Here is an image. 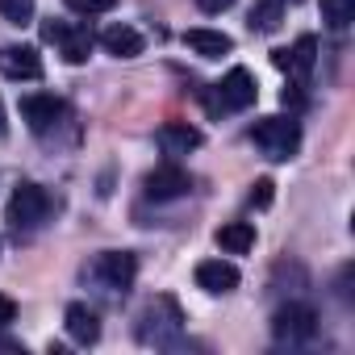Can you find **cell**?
<instances>
[{
  "label": "cell",
  "mask_w": 355,
  "mask_h": 355,
  "mask_svg": "<svg viewBox=\"0 0 355 355\" xmlns=\"http://www.w3.org/2000/svg\"><path fill=\"white\" fill-rule=\"evenodd\" d=\"M184 330V313L171 297H155L142 313H138V338L155 343V347H175Z\"/></svg>",
  "instance_id": "cell-1"
},
{
  "label": "cell",
  "mask_w": 355,
  "mask_h": 355,
  "mask_svg": "<svg viewBox=\"0 0 355 355\" xmlns=\"http://www.w3.org/2000/svg\"><path fill=\"white\" fill-rule=\"evenodd\" d=\"M251 142H255L268 159L284 163V159H293L297 146H301V121H297L293 113H288V117H259V121L251 125Z\"/></svg>",
  "instance_id": "cell-2"
},
{
  "label": "cell",
  "mask_w": 355,
  "mask_h": 355,
  "mask_svg": "<svg viewBox=\"0 0 355 355\" xmlns=\"http://www.w3.org/2000/svg\"><path fill=\"white\" fill-rule=\"evenodd\" d=\"M46 214H51V197H46V189H38V184H30V180L13 189V197H9V222H13L17 230H34V226H42Z\"/></svg>",
  "instance_id": "cell-3"
},
{
  "label": "cell",
  "mask_w": 355,
  "mask_h": 355,
  "mask_svg": "<svg viewBox=\"0 0 355 355\" xmlns=\"http://www.w3.org/2000/svg\"><path fill=\"white\" fill-rule=\"evenodd\" d=\"M272 334H276L280 343H305V338H313V334H318V313H313V305H305V301L280 305V309L272 313Z\"/></svg>",
  "instance_id": "cell-4"
},
{
  "label": "cell",
  "mask_w": 355,
  "mask_h": 355,
  "mask_svg": "<svg viewBox=\"0 0 355 355\" xmlns=\"http://www.w3.org/2000/svg\"><path fill=\"white\" fill-rule=\"evenodd\" d=\"M42 38H46V42H59V55H63L71 67L84 63V59L92 55V46H96L92 30H88V26H71V21H46V26H42Z\"/></svg>",
  "instance_id": "cell-5"
},
{
  "label": "cell",
  "mask_w": 355,
  "mask_h": 355,
  "mask_svg": "<svg viewBox=\"0 0 355 355\" xmlns=\"http://www.w3.org/2000/svg\"><path fill=\"white\" fill-rule=\"evenodd\" d=\"M189 189H193L189 171L175 167V163H159L155 171H146V180H142V193L150 201H175V197H184Z\"/></svg>",
  "instance_id": "cell-6"
},
{
  "label": "cell",
  "mask_w": 355,
  "mask_h": 355,
  "mask_svg": "<svg viewBox=\"0 0 355 355\" xmlns=\"http://www.w3.org/2000/svg\"><path fill=\"white\" fill-rule=\"evenodd\" d=\"M272 63H276L280 71H288L293 80H301V84H305V80L313 76V63H318V38H313V34H301L288 51H284V46H280V51H272Z\"/></svg>",
  "instance_id": "cell-7"
},
{
  "label": "cell",
  "mask_w": 355,
  "mask_h": 355,
  "mask_svg": "<svg viewBox=\"0 0 355 355\" xmlns=\"http://www.w3.org/2000/svg\"><path fill=\"white\" fill-rule=\"evenodd\" d=\"M255 96H259V84H255V76H251L247 67H230V71L222 76V84H218V105H222V109L243 113V109L255 105Z\"/></svg>",
  "instance_id": "cell-8"
},
{
  "label": "cell",
  "mask_w": 355,
  "mask_h": 355,
  "mask_svg": "<svg viewBox=\"0 0 355 355\" xmlns=\"http://www.w3.org/2000/svg\"><path fill=\"white\" fill-rule=\"evenodd\" d=\"M92 276L105 288H121L125 293L134 284V276H138V259H134V251H105V255H96Z\"/></svg>",
  "instance_id": "cell-9"
},
{
  "label": "cell",
  "mask_w": 355,
  "mask_h": 355,
  "mask_svg": "<svg viewBox=\"0 0 355 355\" xmlns=\"http://www.w3.org/2000/svg\"><path fill=\"white\" fill-rule=\"evenodd\" d=\"M21 117H26V125H30L34 134H51V130L67 117V105H63L59 96H51V92H34V96L21 101Z\"/></svg>",
  "instance_id": "cell-10"
},
{
  "label": "cell",
  "mask_w": 355,
  "mask_h": 355,
  "mask_svg": "<svg viewBox=\"0 0 355 355\" xmlns=\"http://www.w3.org/2000/svg\"><path fill=\"white\" fill-rule=\"evenodd\" d=\"M0 76H9V80H42V55L34 46H0Z\"/></svg>",
  "instance_id": "cell-11"
},
{
  "label": "cell",
  "mask_w": 355,
  "mask_h": 355,
  "mask_svg": "<svg viewBox=\"0 0 355 355\" xmlns=\"http://www.w3.org/2000/svg\"><path fill=\"white\" fill-rule=\"evenodd\" d=\"M96 42H101L109 55H117V59H138L142 46H146V38H142L134 26H121V21H117V26H105Z\"/></svg>",
  "instance_id": "cell-12"
},
{
  "label": "cell",
  "mask_w": 355,
  "mask_h": 355,
  "mask_svg": "<svg viewBox=\"0 0 355 355\" xmlns=\"http://www.w3.org/2000/svg\"><path fill=\"white\" fill-rule=\"evenodd\" d=\"M197 288H205V293H234L239 288V268L234 263H226V259H205V263H197Z\"/></svg>",
  "instance_id": "cell-13"
},
{
  "label": "cell",
  "mask_w": 355,
  "mask_h": 355,
  "mask_svg": "<svg viewBox=\"0 0 355 355\" xmlns=\"http://www.w3.org/2000/svg\"><path fill=\"white\" fill-rule=\"evenodd\" d=\"M63 326H67V334H71L80 347H88V343H96V338H101V318H96V309H92V305H84V301H71V305H67Z\"/></svg>",
  "instance_id": "cell-14"
},
{
  "label": "cell",
  "mask_w": 355,
  "mask_h": 355,
  "mask_svg": "<svg viewBox=\"0 0 355 355\" xmlns=\"http://www.w3.org/2000/svg\"><path fill=\"white\" fill-rule=\"evenodd\" d=\"M184 46L201 59H222L234 51V38L222 34V30H184Z\"/></svg>",
  "instance_id": "cell-15"
},
{
  "label": "cell",
  "mask_w": 355,
  "mask_h": 355,
  "mask_svg": "<svg viewBox=\"0 0 355 355\" xmlns=\"http://www.w3.org/2000/svg\"><path fill=\"white\" fill-rule=\"evenodd\" d=\"M159 146L167 155H189L201 146V130L189 121H167V125H159Z\"/></svg>",
  "instance_id": "cell-16"
},
{
  "label": "cell",
  "mask_w": 355,
  "mask_h": 355,
  "mask_svg": "<svg viewBox=\"0 0 355 355\" xmlns=\"http://www.w3.org/2000/svg\"><path fill=\"white\" fill-rule=\"evenodd\" d=\"M218 247L226 255H247L255 247V222H226L218 230Z\"/></svg>",
  "instance_id": "cell-17"
},
{
  "label": "cell",
  "mask_w": 355,
  "mask_h": 355,
  "mask_svg": "<svg viewBox=\"0 0 355 355\" xmlns=\"http://www.w3.org/2000/svg\"><path fill=\"white\" fill-rule=\"evenodd\" d=\"M280 21H284V0H259L247 17V26L255 34H272V30H280Z\"/></svg>",
  "instance_id": "cell-18"
},
{
  "label": "cell",
  "mask_w": 355,
  "mask_h": 355,
  "mask_svg": "<svg viewBox=\"0 0 355 355\" xmlns=\"http://www.w3.org/2000/svg\"><path fill=\"white\" fill-rule=\"evenodd\" d=\"M322 21L330 30H347L355 21V0H322Z\"/></svg>",
  "instance_id": "cell-19"
},
{
  "label": "cell",
  "mask_w": 355,
  "mask_h": 355,
  "mask_svg": "<svg viewBox=\"0 0 355 355\" xmlns=\"http://www.w3.org/2000/svg\"><path fill=\"white\" fill-rule=\"evenodd\" d=\"M0 17L9 26H30L34 21V0H0Z\"/></svg>",
  "instance_id": "cell-20"
},
{
  "label": "cell",
  "mask_w": 355,
  "mask_h": 355,
  "mask_svg": "<svg viewBox=\"0 0 355 355\" xmlns=\"http://www.w3.org/2000/svg\"><path fill=\"white\" fill-rule=\"evenodd\" d=\"M67 9L80 13V17H101V13L117 9V0H67Z\"/></svg>",
  "instance_id": "cell-21"
},
{
  "label": "cell",
  "mask_w": 355,
  "mask_h": 355,
  "mask_svg": "<svg viewBox=\"0 0 355 355\" xmlns=\"http://www.w3.org/2000/svg\"><path fill=\"white\" fill-rule=\"evenodd\" d=\"M272 180H268V175H263V180H255V189H251V205H259V209H268L272 205Z\"/></svg>",
  "instance_id": "cell-22"
},
{
  "label": "cell",
  "mask_w": 355,
  "mask_h": 355,
  "mask_svg": "<svg viewBox=\"0 0 355 355\" xmlns=\"http://www.w3.org/2000/svg\"><path fill=\"white\" fill-rule=\"evenodd\" d=\"M301 88H305V84L297 80V84H288V88L280 92V101H284V109H301V105H305V92H301Z\"/></svg>",
  "instance_id": "cell-23"
},
{
  "label": "cell",
  "mask_w": 355,
  "mask_h": 355,
  "mask_svg": "<svg viewBox=\"0 0 355 355\" xmlns=\"http://www.w3.org/2000/svg\"><path fill=\"white\" fill-rule=\"evenodd\" d=\"M17 318V301L13 297H5V293H0V326H9Z\"/></svg>",
  "instance_id": "cell-24"
},
{
  "label": "cell",
  "mask_w": 355,
  "mask_h": 355,
  "mask_svg": "<svg viewBox=\"0 0 355 355\" xmlns=\"http://www.w3.org/2000/svg\"><path fill=\"white\" fill-rule=\"evenodd\" d=\"M230 5H234V0H197V9H201V13H226Z\"/></svg>",
  "instance_id": "cell-25"
},
{
  "label": "cell",
  "mask_w": 355,
  "mask_h": 355,
  "mask_svg": "<svg viewBox=\"0 0 355 355\" xmlns=\"http://www.w3.org/2000/svg\"><path fill=\"white\" fill-rule=\"evenodd\" d=\"M5 130H9V117H5V101H0V138H5Z\"/></svg>",
  "instance_id": "cell-26"
},
{
  "label": "cell",
  "mask_w": 355,
  "mask_h": 355,
  "mask_svg": "<svg viewBox=\"0 0 355 355\" xmlns=\"http://www.w3.org/2000/svg\"><path fill=\"white\" fill-rule=\"evenodd\" d=\"M293 5H301V0H293Z\"/></svg>",
  "instance_id": "cell-27"
}]
</instances>
